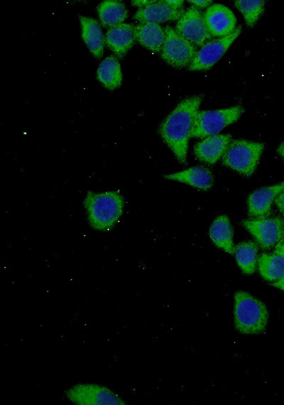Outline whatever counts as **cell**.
<instances>
[{"label":"cell","instance_id":"cell-1","mask_svg":"<svg viewBox=\"0 0 284 405\" xmlns=\"http://www.w3.org/2000/svg\"><path fill=\"white\" fill-rule=\"evenodd\" d=\"M202 99V94L184 98L160 125L159 133L163 141L181 164L187 162L190 133Z\"/></svg>","mask_w":284,"mask_h":405},{"label":"cell","instance_id":"cell-2","mask_svg":"<svg viewBox=\"0 0 284 405\" xmlns=\"http://www.w3.org/2000/svg\"><path fill=\"white\" fill-rule=\"evenodd\" d=\"M91 227L99 231L111 230L124 212V199L119 191L88 192L84 200Z\"/></svg>","mask_w":284,"mask_h":405},{"label":"cell","instance_id":"cell-3","mask_svg":"<svg viewBox=\"0 0 284 405\" xmlns=\"http://www.w3.org/2000/svg\"><path fill=\"white\" fill-rule=\"evenodd\" d=\"M234 323L237 331L245 335H260L266 331L268 311L266 304L248 292H235Z\"/></svg>","mask_w":284,"mask_h":405},{"label":"cell","instance_id":"cell-4","mask_svg":"<svg viewBox=\"0 0 284 405\" xmlns=\"http://www.w3.org/2000/svg\"><path fill=\"white\" fill-rule=\"evenodd\" d=\"M264 144L246 139L232 140L222 158L223 165L241 176H250L256 171Z\"/></svg>","mask_w":284,"mask_h":405},{"label":"cell","instance_id":"cell-5","mask_svg":"<svg viewBox=\"0 0 284 405\" xmlns=\"http://www.w3.org/2000/svg\"><path fill=\"white\" fill-rule=\"evenodd\" d=\"M244 112L241 105L215 110L198 111L190 133V138H205L217 134L236 122Z\"/></svg>","mask_w":284,"mask_h":405},{"label":"cell","instance_id":"cell-6","mask_svg":"<svg viewBox=\"0 0 284 405\" xmlns=\"http://www.w3.org/2000/svg\"><path fill=\"white\" fill-rule=\"evenodd\" d=\"M65 398L77 405H124L126 400L111 388L92 382H79L65 391Z\"/></svg>","mask_w":284,"mask_h":405},{"label":"cell","instance_id":"cell-7","mask_svg":"<svg viewBox=\"0 0 284 405\" xmlns=\"http://www.w3.org/2000/svg\"><path fill=\"white\" fill-rule=\"evenodd\" d=\"M165 40L160 51L161 58L176 69L188 67L198 50L197 47L170 26L165 28Z\"/></svg>","mask_w":284,"mask_h":405},{"label":"cell","instance_id":"cell-8","mask_svg":"<svg viewBox=\"0 0 284 405\" xmlns=\"http://www.w3.org/2000/svg\"><path fill=\"white\" fill-rule=\"evenodd\" d=\"M241 224L262 249H271L284 239V222L279 217L243 220Z\"/></svg>","mask_w":284,"mask_h":405},{"label":"cell","instance_id":"cell-9","mask_svg":"<svg viewBox=\"0 0 284 405\" xmlns=\"http://www.w3.org/2000/svg\"><path fill=\"white\" fill-rule=\"evenodd\" d=\"M241 31L237 26L229 35L212 39L199 49L187 68L190 71H203L211 68L226 53Z\"/></svg>","mask_w":284,"mask_h":405},{"label":"cell","instance_id":"cell-10","mask_svg":"<svg viewBox=\"0 0 284 405\" xmlns=\"http://www.w3.org/2000/svg\"><path fill=\"white\" fill-rule=\"evenodd\" d=\"M175 29L197 48L202 47L213 38L204 23L203 13L192 6L188 7L177 21Z\"/></svg>","mask_w":284,"mask_h":405},{"label":"cell","instance_id":"cell-11","mask_svg":"<svg viewBox=\"0 0 284 405\" xmlns=\"http://www.w3.org/2000/svg\"><path fill=\"white\" fill-rule=\"evenodd\" d=\"M203 17L212 37L218 38L226 36L236 28V16L231 9L223 4H212L203 13Z\"/></svg>","mask_w":284,"mask_h":405},{"label":"cell","instance_id":"cell-12","mask_svg":"<svg viewBox=\"0 0 284 405\" xmlns=\"http://www.w3.org/2000/svg\"><path fill=\"white\" fill-rule=\"evenodd\" d=\"M283 191L284 181L254 190L247 200L248 215L255 219L270 217L273 202Z\"/></svg>","mask_w":284,"mask_h":405},{"label":"cell","instance_id":"cell-13","mask_svg":"<svg viewBox=\"0 0 284 405\" xmlns=\"http://www.w3.org/2000/svg\"><path fill=\"white\" fill-rule=\"evenodd\" d=\"M231 141V135L228 134L205 137L195 145L194 154L200 161L214 164L222 158Z\"/></svg>","mask_w":284,"mask_h":405},{"label":"cell","instance_id":"cell-14","mask_svg":"<svg viewBox=\"0 0 284 405\" xmlns=\"http://www.w3.org/2000/svg\"><path fill=\"white\" fill-rule=\"evenodd\" d=\"M185 11L183 9H175L164 1L154 2L140 8L134 14L133 18L140 23L159 24L170 21H178Z\"/></svg>","mask_w":284,"mask_h":405},{"label":"cell","instance_id":"cell-15","mask_svg":"<svg viewBox=\"0 0 284 405\" xmlns=\"http://www.w3.org/2000/svg\"><path fill=\"white\" fill-rule=\"evenodd\" d=\"M134 25L121 23L109 28L105 36V43L118 58H122L134 43Z\"/></svg>","mask_w":284,"mask_h":405},{"label":"cell","instance_id":"cell-16","mask_svg":"<svg viewBox=\"0 0 284 405\" xmlns=\"http://www.w3.org/2000/svg\"><path fill=\"white\" fill-rule=\"evenodd\" d=\"M164 178L203 190L210 189L214 181L212 172L204 166L191 167L182 171L165 175Z\"/></svg>","mask_w":284,"mask_h":405},{"label":"cell","instance_id":"cell-17","mask_svg":"<svg viewBox=\"0 0 284 405\" xmlns=\"http://www.w3.org/2000/svg\"><path fill=\"white\" fill-rule=\"evenodd\" d=\"M165 36V28L159 24L143 22L134 26L135 40L153 53L160 51Z\"/></svg>","mask_w":284,"mask_h":405},{"label":"cell","instance_id":"cell-18","mask_svg":"<svg viewBox=\"0 0 284 405\" xmlns=\"http://www.w3.org/2000/svg\"><path fill=\"white\" fill-rule=\"evenodd\" d=\"M82 38L92 55L99 59L104 51L105 38L99 23L94 18L80 16Z\"/></svg>","mask_w":284,"mask_h":405},{"label":"cell","instance_id":"cell-19","mask_svg":"<svg viewBox=\"0 0 284 405\" xmlns=\"http://www.w3.org/2000/svg\"><path fill=\"white\" fill-rule=\"evenodd\" d=\"M209 237L217 247L234 254L233 229L228 216L221 215L215 218L209 228Z\"/></svg>","mask_w":284,"mask_h":405},{"label":"cell","instance_id":"cell-20","mask_svg":"<svg viewBox=\"0 0 284 405\" xmlns=\"http://www.w3.org/2000/svg\"><path fill=\"white\" fill-rule=\"evenodd\" d=\"M97 11L104 27L111 28L119 25L128 17V11L124 4L116 0L101 2L97 6Z\"/></svg>","mask_w":284,"mask_h":405},{"label":"cell","instance_id":"cell-21","mask_svg":"<svg viewBox=\"0 0 284 405\" xmlns=\"http://www.w3.org/2000/svg\"><path fill=\"white\" fill-rule=\"evenodd\" d=\"M97 79L110 90L121 85L122 81L121 67L114 56H109L101 62L97 69Z\"/></svg>","mask_w":284,"mask_h":405},{"label":"cell","instance_id":"cell-22","mask_svg":"<svg viewBox=\"0 0 284 405\" xmlns=\"http://www.w3.org/2000/svg\"><path fill=\"white\" fill-rule=\"evenodd\" d=\"M236 262L246 274H251L256 271L258 262V246L252 241H244L234 247Z\"/></svg>","mask_w":284,"mask_h":405},{"label":"cell","instance_id":"cell-23","mask_svg":"<svg viewBox=\"0 0 284 405\" xmlns=\"http://www.w3.org/2000/svg\"><path fill=\"white\" fill-rule=\"evenodd\" d=\"M258 269L266 281L275 282L284 276V259L273 254H261L258 258Z\"/></svg>","mask_w":284,"mask_h":405},{"label":"cell","instance_id":"cell-24","mask_svg":"<svg viewBox=\"0 0 284 405\" xmlns=\"http://www.w3.org/2000/svg\"><path fill=\"white\" fill-rule=\"evenodd\" d=\"M234 5L243 15L246 25L253 27L264 11L265 1L238 0L234 1Z\"/></svg>","mask_w":284,"mask_h":405},{"label":"cell","instance_id":"cell-25","mask_svg":"<svg viewBox=\"0 0 284 405\" xmlns=\"http://www.w3.org/2000/svg\"><path fill=\"white\" fill-rule=\"evenodd\" d=\"M189 3L191 4V6L198 9H207L209 6L212 5V1L210 0H190L188 1Z\"/></svg>","mask_w":284,"mask_h":405},{"label":"cell","instance_id":"cell-26","mask_svg":"<svg viewBox=\"0 0 284 405\" xmlns=\"http://www.w3.org/2000/svg\"><path fill=\"white\" fill-rule=\"evenodd\" d=\"M274 202L280 212L284 213V191L277 197Z\"/></svg>","mask_w":284,"mask_h":405},{"label":"cell","instance_id":"cell-27","mask_svg":"<svg viewBox=\"0 0 284 405\" xmlns=\"http://www.w3.org/2000/svg\"><path fill=\"white\" fill-rule=\"evenodd\" d=\"M274 253L284 259V239L274 247Z\"/></svg>","mask_w":284,"mask_h":405},{"label":"cell","instance_id":"cell-28","mask_svg":"<svg viewBox=\"0 0 284 405\" xmlns=\"http://www.w3.org/2000/svg\"><path fill=\"white\" fill-rule=\"evenodd\" d=\"M168 5L175 9H182L183 1L181 0H166L164 1Z\"/></svg>","mask_w":284,"mask_h":405},{"label":"cell","instance_id":"cell-29","mask_svg":"<svg viewBox=\"0 0 284 405\" xmlns=\"http://www.w3.org/2000/svg\"><path fill=\"white\" fill-rule=\"evenodd\" d=\"M155 1H148V0H138V1H133V5L138 6L140 8L144 7L153 2H154Z\"/></svg>","mask_w":284,"mask_h":405},{"label":"cell","instance_id":"cell-30","mask_svg":"<svg viewBox=\"0 0 284 405\" xmlns=\"http://www.w3.org/2000/svg\"><path fill=\"white\" fill-rule=\"evenodd\" d=\"M272 286L284 291V276L279 280L273 282Z\"/></svg>","mask_w":284,"mask_h":405},{"label":"cell","instance_id":"cell-31","mask_svg":"<svg viewBox=\"0 0 284 405\" xmlns=\"http://www.w3.org/2000/svg\"><path fill=\"white\" fill-rule=\"evenodd\" d=\"M277 151L284 159V142L281 143L278 146Z\"/></svg>","mask_w":284,"mask_h":405},{"label":"cell","instance_id":"cell-32","mask_svg":"<svg viewBox=\"0 0 284 405\" xmlns=\"http://www.w3.org/2000/svg\"><path fill=\"white\" fill-rule=\"evenodd\" d=\"M283 222H284V217H283Z\"/></svg>","mask_w":284,"mask_h":405}]
</instances>
